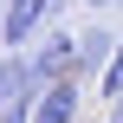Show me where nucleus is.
I'll list each match as a JSON object with an SVG mask.
<instances>
[{
	"mask_svg": "<svg viewBox=\"0 0 123 123\" xmlns=\"http://www.w3.org/2000/svg\"><path fill=\"white\" fill-rule=\"evenodd\" d=\"M52 19H58V13H52V0H6L0 45H6V52H19V45H32V32H39V26L52 32Z\"/></svg>",
	"mask_w": 123,
	"mask_h": 123,
	"instance_id": "f257e3e1",
	"label": "nucleus"
},
{
	"mask_svg": "<svg viewBox=\"0 0 123 123\" xmlns=\"http://www.w3.org/2000/svg\"><path fill=\"white\" fill-rule=\"evenodd\" d=\"M78 78H65V84H52V91H39V104H32V123H78Z\"/></svg>",
	"mask_w": 123,
	"mask_h": 123,
	"instance_id": "f03ea898",
	"label": "nucleus"
},
{
	"mask_svg": "<svg viewBox=\"0 0 123 123\" xmlns=\"http://www.w3.org/2000/svg\"><path fill=\"white\" fill-rule=\"evenodd\" d=\"M13 104H39V97L26 84V58L19 52H0V110H13Z\"/></svg>",
	"mask_w": 123,
	"mask_h": 123,
	"instance_id": "7ed1b4c3",
	"label": "nucleus"
},
{
	"mask_svg": "<svg viewBox=\"0 0 123 123\" xmlns=\"http://www.w3.org/2000/svg\"><path fill=\"white\" fill-rule=\"evenodd\" d=\"M110 52H117V39H110L104 26H91V32L78 39V78H104V65H110Z\"/></svg>",
	"mask_w": 123,
	"mask_h": 123,
	"instance_id": "20e7f679",
	"label": "nucleus"
},
{
	"mask_svg": "<svg viewBox=\"0 0 123 123\" xmlns=\"http://www.w3.org/2000/svg\"><path fill=\"white\" fill-rule=\"evenodd\" d=\"M97 97L123 104V39H117V52H110V65H104V78H97Z\"/></svg>",
	"mask_w": 123,
	"mask_h": 123,
	"instance_id": "39448f33",
	"label": "nucleus"
},
{
	"mask_svg": "<svg viewBox=\"0 0 123 123\" xmlns=\"http://www.w3.org/2000/svg\"><path fill=\"white\" fill-rule=\"evenodd\" d=\"M0 123H32V104H13V110H0Z\"/></svg>",
	"mask_w": 123,
	"mask_h": 123,
	"instance_id": "423d86ee",
	"label": "nucleus"
},
{
	"mask_svg": "<svg viewBox=\"0 0 123 123\" xmlns=\"http://www.w3.org/2000/svg\"><path fill=\"white\" fill-rule=\"evenodd\" d=\"M104 6H117V0H91V13H104Z\"/></svg>",
	"mask_w": 123,
	"mask_h": 123,
	"instance_id": "0eeeda50",
	"label": "nucleus"
},
{
	"mask_svg": "<svg viewBox=\"0 0 123 123\" xmlns=\"http://www.w3.org/2000/svg\"><path fill=\"white\" fill-rule=\"evenodd\" d=\"M110 123H123V104H110Z\"/></svg>",
	"mask_w": 123,
	"mask_h": 123,
	"instance_id": "6e6552de",
	"label": "nucleus"
},
{
	"mask_svg": "<svg viewBox=\"0 0 123 123\" xmlns=\"http://www.w3.org/2000/svg\"><path fill=\"white\" fill-rule=\"evenodd\" d=\"M117 6H123V0H117Z\"/></svg>",
	"mask_w": 123,
	"mask_h": 123,
	"instance_id": "1a4fd4ad",
	"label": "nucleus"
}]
</instances>
